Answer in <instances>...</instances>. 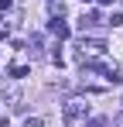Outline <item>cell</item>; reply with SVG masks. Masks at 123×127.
Instances as JSON below:
<instances>
[{"instance_id":"cell-4","label":"cell","mask_w":123,"mask_h":127,"mask_svg":"<svg viewBox=\"0 0 123 127\" xmlns=\"http://www.w3.org/2000/svg\"><path fill=\"white\" fill-rule=\"evenodd\" d=\"M7 72H10V79H24V76H31V69H27V65H10V69H7Z\"/></svg>"},{"instance_id":"cell-3","label":"cell","mask_w":123,"mask_h":127,"mask_svg":"<svg viewBox=\"0 0 123 127\" xmlns=\"http://www.w3.org/2000/svg\"><path fill=\"white\" fill-rule=\"evenodd\" d=\"M48 31H51V34H58V38H68V34H72V28L62 21V17H51V21H48Z\"/></svg>"},{"instance_id":"cell-11","label":"cell","mask_w":123,"mask_h":127,"mask_svg":"<svg viewBox=\"0 0 123 127\" xmlns=\"http://www.w3.org/2000/svg\"><path fill=\"white\" fill-rule=\"evenodd\" d=\"M0 127H10V120H7V117H0Z\"/></svg>"},{"instance_id":"cell-1","label":"cell","mask_w":123,"mask_h":127,"mask_svg":"<svg viewBox=\"0 0 123 127\" xmlns=\"http://www.w3.org/2000/svg\"><path fill=\"white\" fill-rule=\"evenodd\" d=\"M62 117H65V124H75V120H82V117H89V103L68 100V103L62 106Z\"/></svg>"},{"instance_id":"cell-7","label":"cell","mask_w":123,"mask_h":127,"mask_svg":"<svg viewBox=\"0 0 123 127\" xmlns=\"http://www.w3.org/2000/svg\"><path fill=\"white\" fill-rule=\"evenodd\" d=\"M24 127H41V117H27V120H24Z\"/></svg>"},{"instance_id":"cell-10","label":"cell","mask_w":123,"mask_h":127,"mask_svg":"<svg viewBox=\"0 0 123 127\" xmlns=\"http://www.w3.org/2000/svg\"><path fill=\"white\" fill-rule=\"evenodd\" d=\"M96 3H99V7H109V3H113V0H96Z\"/></svg>"},{"instance_id":"cell-5","label":"cell","mask_w":123,"mask_h":127,"mask_svg":"<svg viewBox=\"0 0 123 127\" xmlns=\"http://www.w3.org/2000/svg\"><path fill=\"white\" fill-rule=\"evenodd\" d=\"M85 127H109V120H106V117H89Z\"/></svg>"},{"instance_id":"cell-9","label":"cell","mask_w":123,"mask_h":127,"mask_svg":"<svg viewBox=\"0 0 123 127\" xmlns=\"http://www.w3.org/2000/svg\"><path fill=\"white\" fill-rule=\"evenodd\" d=\"M7 7H10V0H0V10H7Z\"/></svg>"},{"instance_id":"cell-6","label":"cell","mask_w":123,"mask_h":127,"mask_svg":"<svg viewBox=\"0 0 123 127\" xmlns=\"http://www.w3.org/2000/svg\"><path fill=\"white\" fill-rule=\"evenodd\" d=\"M106 24H113V28H120V24H123V14H109V21H106Z\"/></svg>"},{"instance_id":"cell-12","label":"cell","mask_w":123,"mask_h":127,"mask_svg":"<svg viewBox=\"0 0 123 127\" xmlns=\"http://www.w3.org/2000/svg\"><path fill=\"white\" fill-rule=\"evenodd\" d=\"M82 3H92V0H82Z\"/></svg>"},{"instance_id":"cell-2","label":"cell","mask_w":123,"mask_h":127,"mask_svg":"<svg viewBox=\"0 0 123 127\" xmlns=\"http://www.w3.org/2000/svg\"><path fill=\"white\" fill-rule=\"evenodd\" d=\"M85 52H89V55H102V52H106V41H102V38H82L79 41V55L82 59H85Z\"/></svg>"},{"instance_id":"cell-8","label":"cell","mask_w":123,"mask_h":127,"mask_svg":"<svg viewBox=\"0 0 123 127\" xmlns=\"http://www.w3.org/2000/svg\"><path fill=\"white\" fill-rule=\"evenodd\" d=\"M113 127H123V113H116V117H113Z\"/></svg>"}]
</instances>
